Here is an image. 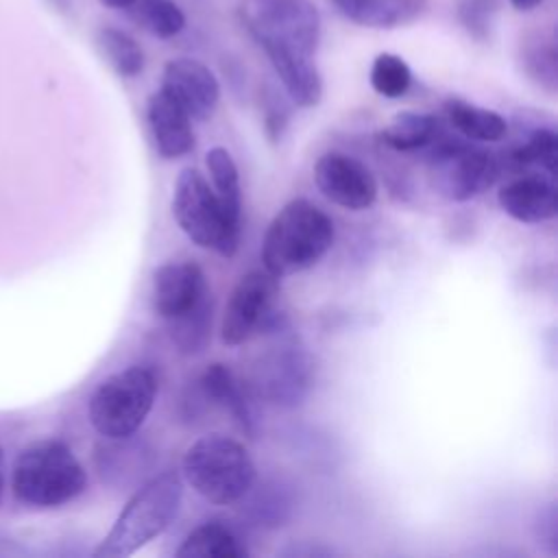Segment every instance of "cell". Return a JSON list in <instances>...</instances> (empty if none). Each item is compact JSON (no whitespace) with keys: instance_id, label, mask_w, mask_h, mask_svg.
I'll return each instance as SVG.
<instances>
[{"instance_id":"6da1fadb","label":"cell","mask_w":558,"mask_h":558,"mask_svg":"<svg viewBox=\"0 0 558 558\" xmlns=\"http://www.w3.org/2000/svg\"><path fill=\"white\" fill-rule=\"evenodd\" d=\"M333 238V220L307 198H294L275 214L264 233V270L277 279L303 272L327 255Z\"/></svg>"},{"instance_id":"7a4b0ae2","label":"cell","mask_w":558,"mask_h":558,"mask_svg":"<svg viewBox=\"0 0 558 558\" xmlns=\"http://www.w3.org/2000/svg\"><path fill=\"white\" fill-rule=\"evenodd\" d=\"M183 499V482L174 471L150 477L133 493L113 527L94 549L96 558H124L155 541L174 521Z\"/></svg>"},{"instance_id":"3957f363","label":"cell","mask_w":558,"mask_h":558,"mask_svg":"<svg viewBox=\"0 0 558 558\" xmlns=\"http://www.w3.org/2000/svg\"><path fill=\"white\" fill-rule=\"evenodd\" d=\"M185 482L209 504L240 501L255 486V462L246 447L225 434L194 440L181 462Z\"/></svg>"},{"instance_id":"277c9868","label":"cell","mask_w":558,"mask_h":558,"mask_svg":"<svg viewBox=\"0 0 558 558\" xmlns=\"http://www.w3.org/2000/svg\"><path fill=\"white\" fill-rule=\"evenodd\" d=\"M11 486L20 501L54 508L76 499L87 486V475L65 442L41 440L20 453Z\"/></svg>"},{"instance_id":"5b68a950","label":"cell","mask_w":558,"mask_h":558,"mask_svg":"<svg viewBox=\"0 0 558 558\" xmlns=\"http://www.w3.org/2000/svg\"><path fill=\"white\" fill-rule=\"evenodd\" d=\"M157 390V375L148 366H129L109 375L89 399L92 427L107 440L131 438L150 414Z\"/></svg>"},{"instance_id":"8992f818","label":"cell","mask_w":558,"mask_h":558,"mask_svg":"<svg viewBox=\"0 0 558 558\" xmlns=\"http://www.w3.org/2000/svg\"><path fill=\"white\" fill-rule=\"evenodd\" d=\"M172 216L194 244L211 248L222 257L235 255L242 225L225 214L214 187L196 168L179 172L172 190Z\"/></svg>"},{"instance_id":"52a82bcc","label":"cell","mask_w":558,"mask_h":558,"mask_svg":"<svg viewBox=\"0 0 558 558\" xmlns=\"http://www.w3.org/2000/svg\"><path fill=\"white\" fill-rule=\"evenodd\" d=\"M429 146V181L434 190L449 201L462 203L475 198L486 192L499 174V161L493 153L440 135Z\"/></svg>"},{"instance_id":"ba28073f","label":"cell","mask_w":558,"mask_h":558,"mask_svg":"<svg viewBox=\"0 0 558 558\" xmlns=\"http://www.w3.org/2000/svg\"><path fill=\"white\" fill-rule=\"evenodd\" d=\"M279 279L268 270H248L233 286L225 305L220 338L229 347L248 342L251 338L272 331L281 314L279 305Z\"/></svg>"},{"instance_id":"9c48e42d","label":"cell","mask_w":558,"mask_h":558,"mask_svg":"<svg viewBox=\"0 0 558 558\" xmlns=\"http://www.w3.org/2000/svg\"><path fill=\"white\" fill-rule=\"evenodd\" d=\"M253 39L314 57L320 44V15L312 0H257L244 15Z\"/></svg>"},{"instance_id":"30bf717a","label":"cell","mask_w":558,"mask_h":558,"mask_svg":"<svg viewBox=\"0 0 558 558\" xmlns=\"http://www.w3.org/2000/svg\"><path fill=\"white\" fill-rule=\"evenodd\" d=\"M314 183L325 198L351 211L366 209L377 198V181L368 166L338 150L318 157Z\"/></svg>"},{"instance_id":"8fae6325","label":"cell","mask_w":558,"mask_h":558,"mask_svg":"<svg viewBox=\"0 0 558 558\" xmlns=\"http://www.w3.org/2000/svg\"><path fill=\"white\" fill-rule=\"evenodd\" d=\"M192 120H209L220 102L216 74L198 59L179 57L163 65L161 87Z\"/></svg>"},{"instance_id":"7c38bea8","label":"cell","mask_w":558,"mask_h":558,"mask_svg":"<svg viewBox=\"0 0 558 558\" xmlns=\"http://www.w3.org/2000/svg\"><path fill=\"white\" fill-rule=\"evenodd\" d=\"M312 386V362L294 342L275 347L259 366V390L266 399L281 408L299 405Z\"/></svg>"},{"instance_id":"4fadbf2b","label":"cell","mask_w":558,"mask_h":558,"mask_svg":"<svg viewBox=\"0 0 558 558\" xmlns=\"http://www.w3.org/2000/svg\"><path fill=\"white\" fill-rule=\"evenodd\" d=\"M211 296V288L196 262H168L153 275V307L166 323L187 314Z\"/></svg>"},{"instance_id":"5bb4252c","label":"cell","mask_w":558,"mask_h":558,"mask_svg":"<svg viewBox=\"0 0 558 558\" xmlns=\"http://www.w3.org/2000/svg\"><path fill=\"white\" fill-rule=\"evenodd\" d=\"M499 207L517 222L541 225L558 214L556 185L536 174H525L501 185L497 194Z\"/></svg>"},{"instance_id":"9a60e30c","label":"cell","mask_w":558,"mask_h":558,"mask_svg":"<svg viewBox=\"0 0 558 558\" xmlns=\"http://www.w3.org/2000/svg\"><path fill=\"white\" fill-rule=\"evenodd\" d=\"M259 48L266 52L283 92L296 107H316L320 102L323 78L314 57L277 44H262Z\"/></svg>"},{"instance_id":"2e32d148","label":"cell","mask_w":558,"mask_h":558,"mask_svg":"<svg viewBox=\"0 0 558 558\" xmlns=\"http://www.w3.org/2000/svg\"><path fill=\"white\" fill-rule=\"evenodd\" d=\"M146 118L155 148L166 159H177L194 148L192 118L163 92L157 89L146 102Z\"/></svg>"},{"instance_id":"e0dca14e","label":"cell","mask_w":558,"mask_h":558,"mask_svg":"<svg viewBox=\"0 0 558 558\" xmlns=\"http://www.w3.org/2000/svg\"><path fill=\"white\" fill-rule=\"evenodd\" d=\"M198 390L209 405H218L227 410L240 423L242 432H246L248 436L255 434L253 405L227 364H220V362L209 364L198 377Z\"/></svg>"},{"instance_id":"ac0fdd59","label":"cell","mask_w":558,"mask_h":558,"mask_svg":"<svg viewBox=\"0 0 558 558\" xmlns=\"http://www.w3.org/2000/svg\"><path fill=\"white\" fill-rule=\"evenodd\" d=\"M340 15L366 28H397L416 20L427 0H329Z\"/></svg>"},{"instance_id":"d6986e66","label":"cell","mask_w":558,"mask_h":558,"mask_svg":"<svg viewBox=\"0 0 558 558\" xmlns=\"http://www.w3.org/2000/svg\"><path fill=\"white\" fill-rule=\"evenodd\" d=\"M244 538L222 521H207L194 527L177 549V558H244Z\"/></svg>"},{"instance_id":"ffe728a7","label":"cell","mask_w":558,"mask_h":558,"mask_svg":"<svg viewBox=\"0 0 558 558\" xmlns=\"http://www.w3.org/2000/svg\"><path fill=\"white\" fill-rule=\"evenodd\" d=\"M445 113L449 124L466 140L499 142L508 133V122L504 116L462 98H449L445 102Z\"/></svg>"},{"instance_id":"44dd1931","label":"cell","mask_w":558,"mask_h":558,"mask_svg":"<svg viewBox=\"0 0 558 558\" xmlns=\"http://www.w3.org/2000/svg\"><path fill=\"white\" fill-rule=\"evenodd\" d=\"M440 135V122L434 113L401 111L379 133L381 142L399 153L427 148Z\"/></svg>"},{"instance_id":"7402d4cb","label":"cell","mask_w":558,"mask_h":558,"mask_svg":"<svg viewBox=\"0 0 558 558\" xmlns=\"http://www.w3.org/2000/svg\"><path fill=\"white\" fill-rule=\"evenodd\" d=\"M205 163L211 177V187L225 209V214L242 225V190H240V172L231 157V153L222 146H214L205 155Z\"/></svg>"},{"instance_id":"603a6c76","label":"cell","mask_w":558,"mask_h":558,"mask_svg":"<svg viewBox=\"0 0 558 558\" xmlns=\"http://www.w3.org/2000/svg\"><path fill=\"white\" fill-rule=\"evenodd\" d=\"M521 68L530 81L554 94L558 85L556 41L545 33L527 35L521 41Z\"/></svg>"},{"instance_id":"cb8c5ba5","label":"cell","mask_w":558,"mask_h":558,"mask_svg":"<svg viewBox=\"0 0 558 558\" xmlns=\"http://www.w3.org/2000/svg\"><path fill=\"white\" fill-rule=\"evenodd\" d=\"M131 20L157 39H172L185 28V13L174 0H135Z\"/></svg>"},{"instance_id":"d4e9b609","label":"cell","mask_w":558,"mask_h":558,"mask_svg":"<svg viewBox=\"0 0 558 558\" xmlns=\"http://www.w3.org/2000/svg\"><path fill=\"white\" fill-rule=\"evenodd\" d=\"M211 314H214V299L209 296L187 314L166 323L179 353L196 355L205 351V347L211 340Z\"/></svg>"},{"instance_id":"484cf974","label":"cell","mask_w":558,"mask_h":558,"mask_svg":"<svg viewBox=\"0 0 558 558\" xmlns=\"http://www.w3.org/2000/svg\"><path fill=\"white\" fill-rule=\"evenodd\" d=\"M98 48L113 72L122 78H133L144 70V50L142 46L122 28L102 26L98 31Z\"/></svg>"},{"instance_id":"4316f807","label":"cell","mask_w":558,"mask_h":558,"mask_svg":"<svg viewBox=\"0 0 558 558\" xmlns=\"http://www.w3.org/2000/svg\"><path fill=\"white\" fill-rule=\"evenodd\" d=\"M514 168H541L547 174H556L558 163V135L551 129H534L519 146L508 155Z\"/></svg>"},{"instance_id":"83f0119b","label":"cell","mask_w":558,"mask_h":558,"mask_svg":"<svg viewBox=\"0 0 558 558\" xmlns=\"http://www.w3.org/2000/svg\"><path fill=\"white\" fill-rule=\"evenodd\" d=\"M371 87L384 98H401L412 85V70L403 57L395 52H379L368 72Z\"/></svg>"},{"instance_id":"f1b7e54d","label":"cell","mask_w":558,"mask_h":558,"mask_svg":"<svg viewBox=\"0 0 558 558\" xmlns=\"http://www.w3.org/2000/svg\"><path fill=\"white\" fill-rule=\"evenodd\" d=\"M290 508L292 501L281 484H266L257 488L246 506L251 519L264 527L283 525V521L290 517Z\"/></svg>"},{"instance_id":"f546056e","label":"cell","mask_w":558,"mask_h":558,"mask_svg":"<svg viewBox=\"0 0 558 558\" xmlns=\"http://www.w3.org/2000/svg\"><path fill=\"white\" fill-rule=\"evenodd\" d=\"M499 0H456V17L475 41H488Z\"/></svg>"},{"instance_id":"4dcf8cb0","label":"cell","mask_w":558,"mask_h":558,"mask_svg":"<svg viewBox=\"0 0 558 558\" xmlns=\"http://www.w3.org/2000/svg\"><path fill=\"white\" fill-rule=\"evenodd\" d=\"M262 107H264V129H266V135L270 137V142L281 140V135H283V131L288 126V120H290V109H288L286 100L281 98V94H277V89L268 87L264 92Z\"/></svg>"},{"instance_id":"1f68e13d","label":"cell","mask_w":558,"mask_h":558,"mask_svg":"<svg viewBox=\"0 0 558 558\" xmlns=\"http://www.w3.org/2000/svg\"><path fill=\"white\" fill-rule=\"evenodd\" d=\"M536 534H538V543L547 545V549L551 554L558 551V514H556V506L549 504L536 523Z\"/></svg>"},{"instance_id":"d6a6232c","label":"cell","mask_w":558,"mask_h":558,"mask_svg":"<svg viewBox=\"0 0 558 558\" xmlns=\"http://www.w3.org/2000/svg\"><path fill=\"white\" fill-rule=\"evenodd\" d=\"M510 7L514 11H521V13H527V11H534L536 7H541L545 0H508Z\"/></svg>"},{"instance_id":"836d02e7","label":"cell","mask_w":558,"mask_h":558,"mask_svg":"<svg viewBox=\"0 0 558 558\" xmlns=\"http://www.w3.org/2000/svg\"><path fill=\"white\" fill-rule=\"evenodd\" d=\"M109 9H129L135 0H100Z\"/></svg>"},{"instance_id":"e575fe53","label":"cell","mask_w":558,"mask_h":558,"mask_svg":"<svg viewBox=\"0 0 558 558\" xmlns=\"http://www.w3.org/2000/svg\"><path fill=\"white\" fill-rule=\"evenodd\" d=\"M4 497V475H2V451H0V504Z\"/></svg>"}]
</instances>
